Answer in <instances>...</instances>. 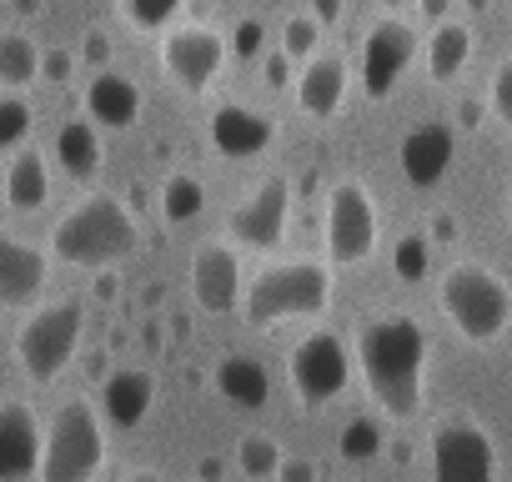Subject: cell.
<instances>
[{"instance_id":"19","label":"cell","mask_w":512,"mask_h":482,"mask_svg":"<svg viewBox=\"0 0 512 482\" xmlns=\"http://www.w3.org/2000/svg\"><path fill=\"white\" fill-rule=\"evenodd\" d=\"M86 116L96 121V126H106V131H131L136 126V116H141V86L131 81V76H121V71H96L91 81H86Z\"/></svg>"},{"instance_id":"12","label":"cell","mask_w":512,"mask_h":482,"mask_svg":"<svg viewBox=\"0 0 512 482\" xmlns=\"http://www.w3.org/2000/svg\"><path fill=\"white\" fill-rule=\"evenodd\" d=\"M417 56V31L397 16H382L377 26H367L362 36V66H357V81H362V96L367 101H387L397 91V81L407 76Z\"/></svg>"},{"instance_id":"36","label":"cell","mask_w":512,"mask_h":482,"mask_svg":"<svg viewBox=\"0 0 512 482\" xmlns=\"http://www.w3.org/2000/svg\"><path fill=\"white\" fill-rule=\"evenodd\" d=\"M71 71H76V56H71V51H46V56H41V76H46V81L61 86V81H71Z\"/></svg>"},{"instance_id":"26","label":"cell","mask_w":512,"mask_h":482,"mask_svg":"<svg viewBox=\"0 0 512 482\" xmlns=\"http://www.w3.org/2000/svg\"><path fill=\"white\" fill-rule=\"evenodd\" d=\"M282 462H287V452H282V442L267 437V432H246V437L236 442V467H241V477H251V482L277 477Z\"/></svg>"},{"instance_id":"40","label":"cell","mask_w":512,"mask_h":482,"mask_svg":"<svg viewBox=\"0 0 512 482\" xmlns=\"http://www.w3.org/2000/svg\"><path fill=\"white\" fill-rule=\"evenodd\" d=\"M417 6H422V16H427V21H442L452 0H417Z\"/></svg>"},{"instance_id":"17","label":"cell","mask_w":512,"mask_h":482,"mask_svg":"<svg viewBox=\"0 0 512 482\" xmlns=\"http://www.w3.org/2000/svg\"><path fill=\"white\" fill-rule=\"evenodd\" d=\"M46 252H36L31 241L11 236L0 226V307H31L46 292Z\"/></svg>"},{"instance_id":"29","label":"cell","mask_w":512,"mask_h":482,"mask_svg":"<svg viewBox=\"0 0 512 482\" xmlns=\"http://www.w3.org/2000/svg\"><path fill=\"white\" fill-rule=\"evenodd\" d=\"M392 267H397L402 282H422V277L432 272V241L417 236V231H407L397 247H392Z\"/></svg>"},{"instance_id":"39","label":"cell","mask_w":512,"mask_h":482,"mask_svg":"<svg viewBox=\"0 0 512 482\" xmlns=\"http://www.w3.org/2000/svg\"><path fill=\"white\" fill-rule=\"evenodd\" d=\"M307 11L322 21V26H337L347 16V0H307Z\"/></svg>"},{"instance_id":"11","label":"cell","mask_w":512,"mask_h":482,"mask_svg":"<svg viewBox=\"0 0 512 482\" xmlns=\"http://www.w3.org/2000/svg\"><path fill=\"white\" fill-rule=\"evenodd\" d=\"M432 482H497V447L482 422L447 417L432 432Z\"/></svg>"},{"instance_id":"43","label":"cell","mask_w":512,"mask_h":482,"mask_svg":"<svg viewBox=\"0 0 512 482\" xmlns=\"http://www.w3.org/2000/svg\"><path fill=\"white\" fill-rule=\"evenodd\" d=\"M201 477H206V482H216V477H221V462H216V457H206V462H201Z\"/></svg>"},{"instance_id":"14","label":"cell","mask_w":512,"mask_h":482,"mask_svg":"<svg viewBox=\"0 0 512 482\" xmlns=\"http://www.w3.org/2000/svg\"><path fill=\"white\" fill-rule=\"evenodd\" d=\"M41 447H46V427L36 407L21 397H6L0 402V482H21L41 472Z\"/></svg>"},{"instance_id":"31","label":"cell","mask_w":512,"mask_h":482,"mask_svg":"<svg viewBox=\"0 0 512 482\" xmlns=\"http://www.w3.org/2000/svg\"><path fill=\"white\" fill-rule=\"evenodd\" d=\"M31 126H36L31 101H21V96H6V101H0V156L16 151V146L31 136Z\"/></svg>"},{"instance_id":"18","label":"cell","mask_w":512,"mask_h":482,"mask_svg":"<svg viewBox=\"0 0 512 482\" xmlns=\"http://www.w3.org/2000/svg\"><path fill=\"white\" fill-rule=\"evenodd\" d=\"M151 402H156V377L146 367H116L101 382V417L121 432L141 427L151 417Z\"/></svg>"},{"instance_id":"37","label":"cell","mask_w":512,"mask_h":482,"mask_svg":"<svg viewBox=\"0 0 512 482\" xmlns=\"http://www.w3.org/2000/svg\"><path fill=\"white\" fill-rule=\"evenodd\" d=\"M81 56H86L96 71H106V61H111V41H106V31H86V46H81Z\"/></svg>"},{"instance_id":"47","label":"cell","mask_w":512,"mask_h":482,"mask_svg":"<svg viewBox=\"0 0 512 482\" xmlns=\"http://www.w3.org/2000/svg\"><path fill=\"white\" fill-rule=\"evenodd\" d=\"M507 211H512V191H507Z\"/></svg>"},{"instance_id":"45","label":"cell","mask_w":512,"mask_h":482,"mask_svg":"<svg viewBox=\"0 0 512 482\" xmlns=\"http://www.w3.org/2000/svg\"><path fill=\"white\" fill-rule=\"evenodd\" d=\"M382 6H387V11H392V16H397V11H402V6H417V0H382Z\"/></svg>"},{"instance_id":"25","label":"cell","mask_w":512,"mask_h":482,"mask_svg":"<svg viewBox=\"0 0 512 482\" xmlns=\"http://www.w3.org/2000/svg\"><path fill=\"white\" fill-rule=\"evenodd\" d=\"M41 81V46L21 31H0V86L26 91Z\"/></svg>"},{"instance_id":"6","label":"cell","mask_w":512,"mask_h":482,"mask_svg":"<svg viewBox=\"0 0 512 482\" xmlns=\"http://www.w3.org/2000/svg\"><path fill=\"white\" fill-rule=\"evenodd\" d=\"M81 332H86V307L81 302H46V307H36L21 322V332H16V362H21V372L36 387H51L71 367V357L81 347Z\"/></svg>"},{"instance_id":"7","label":"cell","mask_w":512,"mask_h":482,"mask_svg":"<svg viewBox=\"0 0 512 482\" xmlns=\"http://www.w3.org/2000/svg\"><path fill=\"white\" fill-rule=\"evenodd\" d=\"M377 236H382V216L372 191L347 176L327 191V216H322V247L332 267H362L377 252Z\"/></svg>"},{"instance_id":"1","label":"cell","mask_w":512,"mask_h":482,"mask_svg":"<svg viewBox=\"0 0 512 482\" xmlns=\"http://www.w3.org/2000/svg\"><path fill=\"white\" fill-rule=\"evenodd\" d=\"M357 372L392 422H412L427 392V327L412 312L367 317L357 332Z\"/></svg>"},{"instance_id":"41","label":"cell","mask_w":512,"mask_h":482,"mask_svg":"<svg viewBox=\"0 0 512 482\" xmlns=\"http://www.w3.org/2000/svg\"><path fill=\"white\" fill-rule=\"evenodd\" d=\"M432 231H437V241H452V236H457V221H452V216H437Z\"/></svg>"},{"instance_id":"4","label":"cell","mask_w":512,"mask_h":482,"mask_svg":"<svg viewBox=\"0 0 512 482\" xmlns=\"http://www.w3.org/2000/svg\"><path fill=\"white\" fill-rule=\"evenodd\" d=\"M437 307L452 322V332L472 347H492L512 327V287L477 262H452L437 277Z\"/></svg>"},{"instance_id":"10","label":"cell","mask_w":512,"mask_h":482,"mask_svg":"<svg viewBox=\"0 0 512 482\" xmlns=\"http://www.w3.org/2000/svg\"><path fill=\"white\" fill-rule=\"evenodd\" d=\"M292 226V181L267 176L256 181L231 211H226V236L246 252H272Z\"/></svg>"},{"instance_id":"13","label":"cell","mask_w":512,"mask_h":482,"mask_svg":"<svg viewBox=\"0 0 512 482\" xmlns=\"http://www.w3.org/2000/svg\"><path fill=\"white\" fill-rule=\"evenodd\" d=\"M241 292H246V277H241V262L226 241H206V247L191 257V297L201 312L211 317H231L241 312Z\"/></svg>"},{"instance_id":"16","label":"cell","mask_w":512,"mask_h":482,"mask_svg":"<svg viewBox=\"0 0 512 482\" xmlns=\"http://www.w3.org/2000/svg\"><path fill=\"white\" fill-rule=\"evenodd\" d=\"M397 161H402V176L417 186V191H432L447 181L452 161H457V141L442 121H427V126H412L397 146Z\"/></svg>"},{"instance_id":"32","label":"cell","mask_w":512,"mask_h":482,"mask_svg":"<svg viewBox=\"0 0 512 482\" xmlns=\"http://www.w3.org/2000/svg\"><path fill=\"white\" fill-rule=\"evenodd\" d=\"M317 41H322V21L307 11V16H292L287 26H282V51L292 56V61H312L317 56Z\"/></svg>"},{"instance_id":"30","label":"cell","mask_w":512,"mask_h":482,"mask_svg":"<svg viewBox=\"0 0 512 482\" xmlns=\"http://www.w3.org/2000/svg\"><path fill=\"white\" fill-rule=\"evenodd\" d=\"M337 452H342L347 462H372V457L382 452V427L367 422V417H352V422L342 427V437H337Z\"/></svg>"},{"instance_id":"38","label":"cell","mask_w":512,"mask_h":482,"mask_svg":"<svg viewBox=\"0 0 512 482\" xmlns=\"http://www.w3.org/2000/svg\"><path fill=\"white\" fill-rule=\"evenodd\" d=\"M322 472H317V462H307V457H287L282 462V472H277V482H317Z\"/></svg>"},{"instance_id":"5","label":"cell","mask_w":512,"mask_h":482,"mask_svg":"<svg viewBox=\"0 0 512 482\" xmlns=\"http://www.w3.org/2000/svg\"><path fill=\"white\" fill-rule=\"evenodd\" d=\"M106 462V417L86 402L71 397L56 407L51 427H46V447H41V482H96Z\"/></svg>"},{"instance_id":"27","label":"cell","mask_w":512,"mask_h":482,"mask_svg":"<svg viewBox=\"0 0 512 482\" xmlns=\"http://www.w3.org/2000/svg\"><path fill=\"white\" fill-rule=\"evenodd\" d=\"M201 211H206V186H201L191 171L166 176V186H161V216H166L171 226H186V221H196Z\"/></svg>"},{"instance_id":"15","label":"cell","mask_w":512,"mask_h":482,"mask_svg":"<svg viewBox=\"0 0 512 482\" xmlns=\"http://www.w3.org/2000/svg\"><path fill=\"white\" fill-rule=\"evenodd\" d=\"M206 141H211V151L226 156V161H251V156L272 151L277 121L262 116V111H251V106H216L211 121H206Z\"/></svg>"},{"instance_id":"20","label":"cell","mask_w":512,"mask_h":482,"mask_svg":"<svg viewBox=\"0 0 512 482\" xmlns=\"http://www.w3.org/2000/svg\"><path fill=\"white\" fill-rule=\"evenodd\" d=\"M347 101V66L342 56H312L297 76V111L307 121H332Z\"/></svg>"},{"instance_id":"23","label":"cell","mask_w":512,"mask_h":482,"mask_svg":"<svg viewBox=\"0 0 512 482\" xmlns=\"http://www.w3.org/2000/svg\"><path fill=\"white\" fill-rule=\"evenodd\" d=\"M6 201L11 211H41L51 201V166L41 151H16L6 166Z\"/></svg>"},{"instance_id":"42","label":"cell","mask_w":512,"mask_h":482,"mask_svg":"<svg viewBox=\"0 0 512 482\" xmlns=\"http://www.w3.org/2000/svg\"><path fill=\"white\" fill-rule=\"evenodd\" d=\"M6 6H11L16 16H36V11H41V0H6Z\"/></svg>"},{"instance_id":"24","label":"cell","mask_w":512,"mask_h":482,"mask_svg":"<svg viewBox=\"0 0 512 482\" xmlns=\"http://www.w3.org/2000/svg\"><path fill=\"white\" fill-rule=\"evenodd\" d=\"M56 161L71 181H96L101 171V131L96 121H66L56 131Z\"/></svg>"},{"instance_id":"21","label":"cell","mask_w":512,"mask_h":482,"mask_svg":"<svg viewBox=\"0 0 512 482\" xmlns=\"http://www.w3.org/2000/svg\"><path fill=\"white\" fill-rule=\"evenodd\" d=\"M211 382H216L221 402H231V407H241V412L267 407V397H272V377H267V367L256 362V357H246V352H226V357L216 362Z\"/></svg>"},{"instance_id":"22","label":"cell","mask_w":512,"mask_h":482,"mask_svg":"<svg viewBox=\"0 0 512 482\" xmlns=\"http://www.w3.org/2000/svg\"><path fill=\"white\" fill-rule=\"evenodd\" d=\"M472 51H477V41H472L467 26L437 21V26H432V41H427V56H422V61H427V81H437V86L457 81V76L467 71Z\"/></svg>"},{"instance_id":"35","label":"cell","mask_w":512,"mask_h":482,"mask_svg":"<svg viewBox=\"0 0 512 482\" xmlns=\"http://www.w3.org/2000/svg\"><path fill=\"white\" fill-rule=\"evenodd\" d=\"M262 76H267L272 91L297 86V81H292V56H287V51H267V56H262Z\"/></svg>"},{"instance_id":"9","label":"cell","mask_w":512,"mask_h":482,"mask_svg":"<svg viewBox=\"0 0 512 482\" xmlns=\"http://www.w3.org/2000/svg\"><path fill=\"white\" fill-rule=\"evenodd\" d=\"M226 56H231L226 36L211 31V26H196V21L166 26V36H161V71H166V81H171L176 91H186V96L211 91V81L221 76Z\"/></svg>"},{"instance_id":"44","label":"cell","mask_w":512,"mask_h":482,"mask_svg":"<svg viewBox=\"0 0 512 482\" xmlns=\"http://www.w3.org/2000/svg\"><path fill=\"white\" fill-rule=\"evenodd\" d=\"M121 482H161V477H156V472H126Z\"/></svg>"},{"instance_id":"8","label":"cell","mask_w":512,"mask_h":482,"mask_svg":"<svg viewBox=\"0 0 512 482\" xmlns=\"http://www.w3.org/2000/svg\"><path fill=\"white\" fill-rule=\"evenodd\" d=\"M287 382H292V392H297L307 407H327V402L342 397L347 382H352V352H347V342H342L337 332H327V327L307 332V337L287 352Z\"/></svg>"},{"instance_id":"33","label":"cell","mask_w":512,"mask_h":482,"mask_svg":"<svg viewBox=\"0 0 512 482\" xmlns=\"http://www.w3.org/2000/svg\"><path fill=\"white\" fill-rule=\"evenodd\" d=\"M231 56L236 61H251V56H267L262 46H267V26L262 21H256V16H246V21H236V31H231Z\"/></svg>"},{"instance_id":"3","label":"cell","mask_w":512,"mask_h":482,"mask_svg":"<svg viewBox=\"0 0 512 482\" xmlns=\"http://www.w3.org/2000/svg\"><path fill=\"white\" fill-rule=\"evenodd\" d=\"M332 307V267L322 262H277L262 267L241 292V322L267 332L282 322H317Z\"/></svg>"},{"instance_id":"46","label":"cell","mask_w":512,"mask_h":482,"mask_svg":"<svg viewBox=\"0 0 512 482\" xmlns=\"http://www.w3.org/2000/svg\"><path fill=\"white\" fill-rule=\"evenodd\" d=\"M462 6H472V11H482V6H487V0H462Z\"/></svg>"},{"instance_id":"2","label":"cell","mask_w":512,"mask_h":482,"mask_svg":"<svg viewBox=\"0 0 512 482\" xmlns=\"http://www.w3.org/2000/svg\"><path fill=\"white\" fill-rule=\"evenodd\" d=\"M136 247H141V226H136L131 206L111 191L76 201L51 226V257L66 267H81V272H106V267L126 262Z\"/></svg>"},{"instance_id":"34","label":"cell","mask_w":512,"mask_h":482,"mask_svg":"<svg viewBox=\"0 0 512 482\" xmlns=\"http://www.w3.org/2000/svg\"><path fill=\"white\" fill-rule=\"evenodd\" d=\"M487 106H492V116L512 131V61H502V66L492 71V81H487Z\"/></svg>"},{"instance_id":"28","label":"cell","mask_w":512,"mask_h":482,"mask_svg":"<svg viewBox=\"0 0 512 482\" xmlns=\"http://www.w3.org/2000/svg\"><path fill=\"white\" fill-rule=\"evenodd\" d=\"M186 6V0H116L121 21L136 31V36H151V31H166L176 21V11Z\"/></svg>"}]
</instances>
